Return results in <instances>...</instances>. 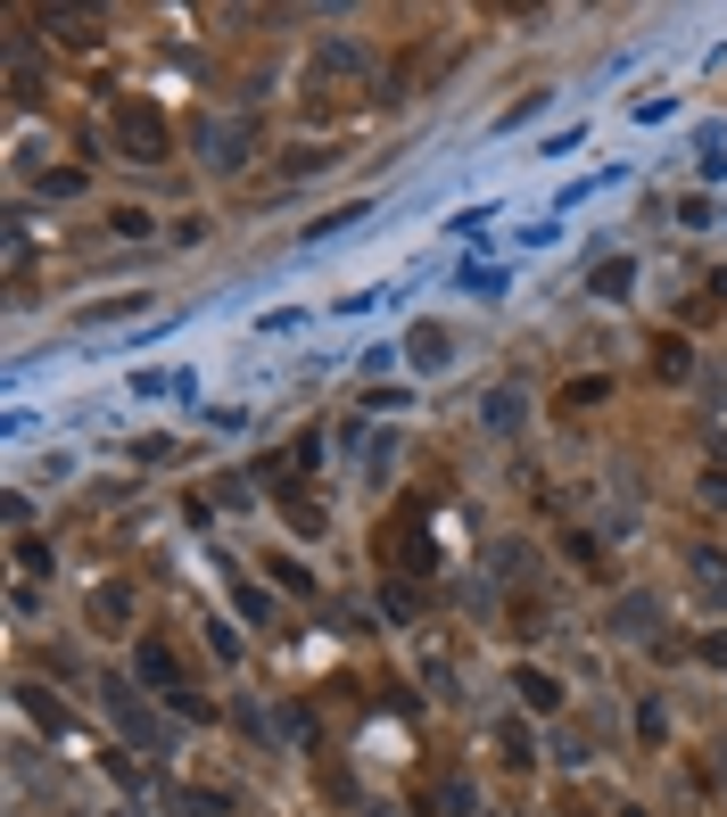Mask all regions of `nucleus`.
<instances>
[{"instance_id": "obj_15", "label": "nucleus", "mask_w": 727, "mask_h": 817, "mask_svg": "<svg viewBox=\"0 0 727 817\" xmlns=\"http://www.w3.org/2000/svg\"><path fill=\"white\" fill-rule=\"evenodd\" d=\"M587 289H596V297H629V289H636V264H629V257L596 264V281H587Z\"/></svg>"}, {"instance_id": "obj_4", "label": "nucleus", "mask_w": 727, "mask_h": 817, "mask_svg": "<svg viewBox=\"0 0 727 817\" xmlns=\"http://www.w3.org/2000/svg\"><path fill=\"white\" fill-rule=\"evenodd\" d=\"M248 149H257V132H248L241 116H224V125H207V132H199V157H207L215 174H241V166H248Z\"/></svg>"}, {"instance_id": "obj_21", "label": "nucleus", "mask_w": 727, "mask_h": 817, "mask_svg": "<svg viewBox=\"0 0 727 817\" xmlns=\"http://www.w3.org/2000/svg\"><path fill=\"white\" fill-rule=\"evenodd\" d=\"M207 652H215V661H241V636H232V619H207Z\"/></svg>"}, {"instance_id": "obj_19", "label": "nucleus", "mask_w": 727, "mask_h": 817, "mask_svg": "<svg viewBox=\"0 0 727 817\" xmlns=\"http://www.w3.org/2000/svg\"><path fill=\"white\" fill-rule=\"evenodd\" d=\"M389 463H397V429H373V446H364V471H373V479H389Z\"/></svg>"}, {"instance_id": "obj_2", "label": "nucleus", "mask_w": 727, "mask_h": 817, "mask_svg": "<svg viewBox=\"0 0 727 817\" xmlns=\"http://www.w3.org/2000/svg\"><path fill=\"white\" fill-rule=\"evenodd\" d=\"M364 74H373V58H364V42H323L315 58H306V92L315 99H339V92H355V83H364Z\"/></svg>"}, {"instance_id": "obj_8", "label": "nucleus", "mask_w": 727, "mask_h": 817, "mask_svg": "<svg viewBox=\"0 0 727 817\" xmlns=\"http://www.w3.org/2000/svg\"><path fill=\"white\" fill-rule=\"evenodd\" d=\"M480 422H488V429H496V438H513V429H521V422H529V405H521V389H488V396H480Z\"/></svg>"}, {"instance_id": "obj_1", "label": "nucleus", "mask_w": 727, "mask_h": 817, "mask_svg": "<svg viewBox=\"0 0 727 817\" xmlns=\"http://www.w3.org/2000/svg\"><path fill=\"white\" fill-rule=\"evenodd\" d=\"M116 149H125V166H166L174 157V132L157 116V99H116Z\"/></svg>"}, {"instance_id": "obj_6", "label": "nucleus", "mask_w": 727, "mask_h": 817, "mask_svg": "<svg viewBox=\"0 0 727 817\" xmlns=\"http://www.w3.org/2000/svg\"><path fill=\"white\" fill-rule=\"evenodd\" d=\"M687 578H694L703 603H719V612H727V554H719V545H694V554H687Z\"/></svg>"}, {"instance_id": "obj_3", "label": "nucleus", "mask_w": 727, "mask_h": 817, "mask_svg": "<svg viewBox=\"0 0 727 817\" xmlns=\"http://www.w3.org/2000/svg\"><path fill=\"white\" fill-rule=\"evenodd\" d=\"M132 668H141V686H150V694H166L174 710H190V719H207V702H199V694L183 686V668H174V652L157 644V636H141V644H132Z\"/></svg>"}, {"instance_id": "obj_13", "label": "nucleus", "mask_w": 727, "mask_h": 817, "mask_svg": "<svg viewBox=\"0 0 727 817\" xmlns=\"http://www.w3.org/2000/svg\"><path fill=\"white\" fill-rule=\"evenodd\" d=\"M83 612H92V628H99V636H116L132 603H125V587H92V603H83Z\"/></svg>"}, {"instance_id": "obj_28", "label": "nucleus", "mask_w": 727, "mask_h": 817, "mask_svg": "<svg viewBox=\"0 0 727 817\" xmlns=\"http://www.w3.org/2000/svg\"><path fill=\"white\" fill-rule=\"evenodd\" d=\"M703 504H711V512H727V471H703Z\"/></svg>"}, {"instance_id": "obj_16", "label": "nucleus", "mask_w": 727, "mask_h": 817, "mask_svg": "<svg viewBox=\"0 0 727 817\" xmlns=\"http://www.w3.org/2000/svg\"><path fill=\"white\" fill-rule=\"evenodd\" d=\"M108 232H116V240H157V215H150V206H116Z\"/></svg>"}, {"instance_id": "obj_9", "label": "nucleus", "mask_w": 727, "mask_h": 817, "mask_svg": "<svg viewBox=\"0 0 727 817\" xmlns=\"http://www.w3.org/2000/svg\"><path fill=\"white\" fill-rule=\"evenodd\" d=\"M406 364L413 371H438V364H447V331H438V322H413V331H406Z\"/></svg>"}, {"instance_id": "obj_24", "label": "nucleus", "mask_w": 727, "mask_h": 817, "mask_svg": "<svg viewBox=\"0 0 727 817\" xmlns=\"http://www.w3.org/2000/svg\"><path fill=\"white\" fill-rule=\"evenodd\" d=\"M694 315H727V264L703 281V306H694Z\"/></svg>"}, {"instance_id": "obj_27", "label": "nucleus", "mask_w": 727, "mask_h": 817, "mask_svg": "<svg viewBox=\"0 0 727 817\" xmlns=\"http://www.w3.org/2000/svg\"><path fill=\"white\" fill-rule=\"evenodd\" d=\"M17 561H25L34 578H42V570H58V561H50V545H42V537H25V545H17Z\"/></svg>"}, {"instance_id": "obj_12", "label": "nucleus", "mask_w": 727, "mask_h": 817, "mask_svg": "<svg viewBox=\"0 0 727 817\" xmlns=\"http://www.w3.org/2000/svg\"><path fill=\"white\" fill-rule=\"evenodd\" d=\"M620 636H653V628H661V603H653V594H620Z\"/></svg>"}, {"instance_id": "obj_26", "label": "nucleus", "mask_w": 727, "mask_h": 817, "mask_svg": "<svg viewBox=\"0 0 727 817\" xmlns=\"http://www.w3.org/2000/svg\"><path fill=\"white\" fill-rule=\"evenodd\" d=\"M636 735H645V743H661V735H670V719H661V702H645V710H636Z\"/></svg>"}, {"instance_id": "obj_20", "label": "nucleus", "mask_w": 727, "mask_h": 817, "mask_svg": "<svg viewBox=\"0 0 727 817\" xmlns=\"http://www.w3.org/2000/svg\"><path fill=\"white\" fill-rule=\"evenodd\" d=\"M694 157H703V174H727V132H719V125H711V132H703V141H694Z\"/></svg>"}, {"instance_id": "obj_14", "label": "nucleus", "mask_w": 727, "mask_h": 817, "mask_svg": "<svg viewBox=\"0 0 727 817\" xmlns=\"http://www.w3.org/2000/svg\"><path fill=\"white\" fill-rule=\"evenodd\" d=\"M281 520H290L298 537H323V504H306V487H281Z\"/></svg>"}, {"instance_id": "obj_22", "label": "nucleus", "mask_w": 727, "mask_h": 817, "mask_svg": "<svg viewBox=\"0 0 727 817\" xmlns=\"http://www.w3.org/2000/svg\"><path fill=\"white\" fill-rule=\"evenodd\" d=\"M75 190H83L75 166H50V174H42V199H75Z\"/></svg>"}, {"instance_id": "obj_17", "label": "nucleus", "mask_w": 727, "mask_h": 817, "mask_svg": "<svg viewBox=\"0 0 727 817\" xmlns=\"http://www.w3.org/2000/svg\"><path fill=\"white\" fill-rule=\"evenodd\" d=\"M232 603H241V619H257V628H273V594H265L257 578H241V587H232Z\"/></svg>"}, {"instance_id": "obj_5", "label": "nucleus", "mask_w": 727, "mask_h": 817, "mask_svg": "<svg viewBox=\"0 0 727 817\" xmlns=\"http://www.w3.org/2000/svg\"><path fill=\"white\" fill-rule=\"evenodd\" d=\"M108 710H116V726H125V735L141 743V751H157V743H166V726H157L150 710H141V694H132V686H116V694H108Z\"/></svg>"}, {"instance_id": "obj_10", "label": "nucleus", "mask_w": 727, "mask_h": 817, "mask_svg": "<svg viewBox=\"0 0 727 817\" xmlns=\"http://www.w3.org/2000/svg\"><path fill=\"white\" fill-rule=\"evenodd\" d=\"M513 694L529 710H562V677H546V668H513Z\"/></svg>"}, {"instance_id": "obj_18", "label": "nucleus", "mask_w": 727, "mask_h": 817, "mask_svg": "<svg viewBox=\"0 0 727 817\" xmlns=\"http://www.w3.org/2000/svg\"><path fill=\"white\" fill-rule=\"evenodd\" d=\"M496 743H504V768H529V760H538V735H529V726H521V719L504 726V735H496Z\"/></svg>"}, {"instance_id": "obj_23", "label": "nucleus", "mask_w": 727, "mask_h": 817, "mask_svg": "<svg viewBox=\"0 0 727 817\" xmlns=\"http://www.w3.org/2000/svg\"><path fill=\"white\" fill-rule=\"evenodd\" d=\"M116 315H150V297L132 289V297H108V306H92V322H116Z\"/></svg>"}, {"instance_id": "obj_7", "label": "nucleus", "mask_w": 727, "mask_h": 817, "mask_svg": "<svg viewBox=\"0 0 727 817\" xmlns=\"http://www.w3.org/2000/svg\"><path fill=\"white\" fill-rule=\"evenodd\" d=\"M42 25H50V42H67V50H92V42H99L92 9H42Z\"/></svg>"}, {"instance_id": "obj_25", "label": "nucleus", "mask_w": 727, "mask_h": 817, "mask_svg": "<svg viewBox=\"0 0 727 817\" xmlns=\"http://www.w3.org/2000/svg\"><path fill=\"white\" fill-rule=\"evenodd\" d=\"M355 215H364V206H331V215H323V223H315V232H306V240H331V232H348V223H355Z\"/></svg>"}, {"instance_id": "obj_11", "label": "nucleus", "mask_w": 727, "mask_h": 817, "mask_svg": "<svg viewBox=\"0 0 727 817\" xmlns=\"http://www.w3.org/2000/svg\"><path fill=\"white\" fill-rule=\"evenodd\" d=\"M687 371H694V347H687V339H653V380H687Z\"/></svg>"}]
</instances>
